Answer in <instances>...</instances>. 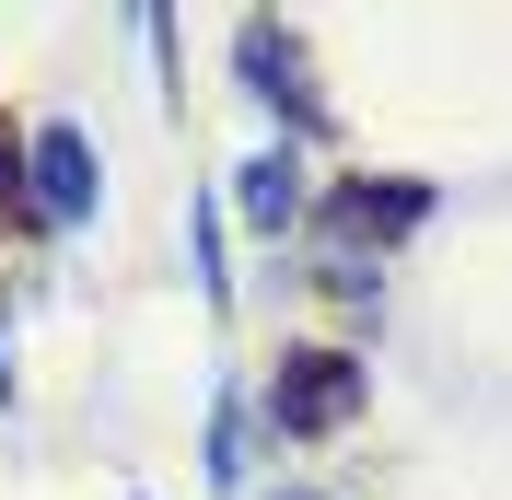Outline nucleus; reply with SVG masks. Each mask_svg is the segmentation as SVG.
Listing matches in <instances>:
<instances>
[{"instance_id":"f03ea898","label":"nucleus","mask_w":512,"mask_h":500,"mask_svg":"<svg viewBox=\"0 0 512 500\" xmlns=\"http://www.w3.org/2000/svg\"><path fill=\"white\" fill-rule=\"evenodd\" d=\"M24 187H35V233H82V221H94V198H105V175H94V140H82V128H35Z\"/></svg>"},{"instance_id":"7ed1b4c3","label":"nucleus","mask_w":512,"mask_h":500,"mask_svg":"<svg viewBox=\"0 0 512 500\" xmlns=\"http://www.w3.org/2000/svg\"><path fill=\"white\" fill-rule=\"evenodd\" d=\"M419 210H431V187H408V175H350V187L326 198V245H338V268L373 256V245H396Z\"/></svg>"},{"instance_id":"39448f33","label":"nucleus","mask_w":512,"mask_h":500,"mask_svg":"<svg viewBox=\"0 0 512 500\" xmlns=\"http://www.w3.org/2000/svg\"><path fill=\"white\" fill-rule=\"evenodd\" d=\"M245 210H256V233H291V210H303V175H291L280 152H256V163H245Z\"/></svg>"},{"instance_id":"20e7f679","label":"nucleus","mask_w":512,"mask_h":500,"mask_svg":"<svg viewBox=\"0 0 512 500\" xmlns=\"http://www.w3.org/2000/svg\"><path fill=\"white\" fill-rule=\"evenodd\" d=\"M245 82H256V94H280V105H291V128H326L315 82H303V47H291L280 24H245Z\"/></svg>"},{"instance_id":"423d86ee","label":"nucleus","mask_w":512,"mask_h":500,"mask_svg":"<svg viewBox=\"0 0 512 500\" xmlns=\"http://www.w3.org/2000/svg\"><path fill=\"white\" fill-rule=\"evenodd\" d=\"M280 500H315V489H280Z\"/></svg>"},{"instance_id":"f257e3e1","label":"nucleus","mask_w":512,"mask_h":500,"mask_svg":"<svg viewBox=\"0 0 512 500\" xmlns=\"http://www.w3.org/2000/svg\"><path fill=\"white\" fill-rule=\"evenodd\" d=\"M361 407V361L350 349H280V373H268V419L280 431H338Z\"/></svg>"}]
</instances>
